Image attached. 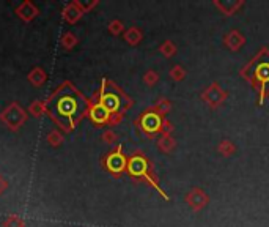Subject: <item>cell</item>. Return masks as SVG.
Instances as JSON below:
<instances>
[{"mask_svg":"<svg viewBox=\"0 0 269 227\" xmlns=\"http://www.w3.org/2000/svg\"><path fill=\"white\" fill-rule=\"evenodd\" d=\"M59 110L63 114V116H73L76 112V101L73 98H60L59 99Z\"/></svg>","mask_w":269,"mask_h":227,"instance_id":"obj_1","label":"cell"}]
</instances>
